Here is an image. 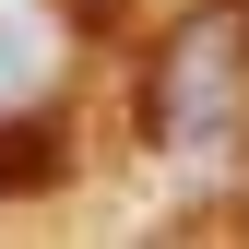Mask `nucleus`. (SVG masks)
Masks as SVG:
<instances>
[{
    "label": "nucleus",
    "mask_w": 249,
    "mask_h": 249,
    "mask_svg": "<svg viewBox=\"0 0 249 249\" xmlns=\"http://www.w3.org/2000/svg\"><path fill=\"white\" fill-rule=\"evenodd\" d=\"M142 142L166 166H226L249 142V0H202L154 36V71H142Z\"/></svg>",
    "instance_id": "obj_1"
},
{
    "label": "nucleus",
    "mask_w": 249,
    "mask_h": 249,
    "mask_svg": "<svg viewBox=\"0 0 249 249\" xmlns=\"http://www.w3.org/2000/svg\"><path fill=\"white\" fill-rule=\"evenodd\" d=\"M83 71V0H0V190L48 178L59 131L48 119L71 107Z\"/></svg>",
    "instance_id": "obj_2"
}]
</instances>
